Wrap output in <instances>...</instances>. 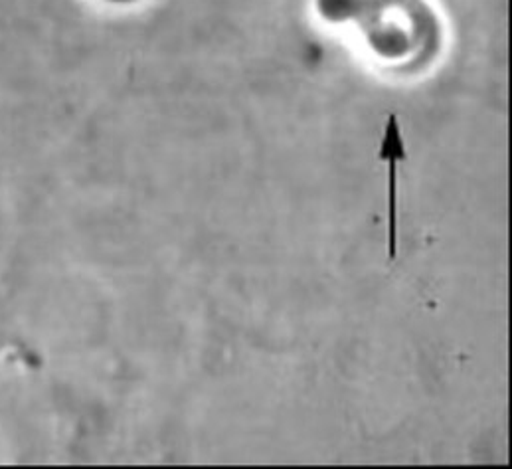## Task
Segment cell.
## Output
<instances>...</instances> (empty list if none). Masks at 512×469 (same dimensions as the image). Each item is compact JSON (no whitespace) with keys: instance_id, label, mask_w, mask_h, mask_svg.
<instances>
[{"instance_id":"obj_1","label":"cell","mask_w":512,"mask_h":469,"mask_svg":"<svg viewBox=\"0 0 512 469\" xmlns=\"http://www.w3.org/2000/svg\"><path fill=\"white\" fill-rule=\"evenodd\" d=\"M380 161L386 165V246H388V264L398 258V232H400V214H398V183H400V165L406 159V147L402 139V129L398 117L392 113L386 119L384 135L378 151Z\"/></svg>"}]
</instances>
